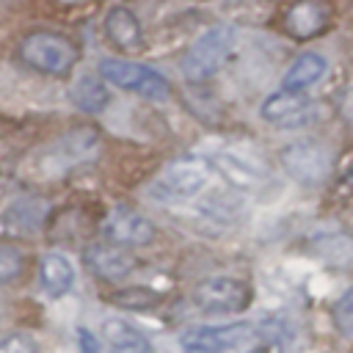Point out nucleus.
I'll return each instance as SVG.
<instances>
[{"label":"nucleus","mask_w":353,"mask_h":353,"mask_svg":"<svg viewBox=\"0 0 353 353\" xmlns=\"http://www.w3.org/2000/svg\"><path fill=\"white\" fill-rule=\"evenodd\" d=\"M99 74L105 83L121 88V91H130V94H138L143 99H152V102H163L171 97V83L152 66L146 63H138V61H127V58H105L99 63Z\"/></svg>","instance_id":"obj_4"},{"label":"nucleus","mask_w":353,"mask_h":353,"mask_svg":"<svg viewBox=\"0 0 353 353\" xmlns=\"http://www.w3.org/2000/svg\"><path fill=\"white\" fill-rule=\"evenodd\" d=\"M105 345L108 353H152L149 339L121 317H110L105 323Z\"/></svg>","instance_id":"obj_17"},{"label":"nucleus","mask_w":353,"mask_h":353,"mask_svg":"<svg viewBox=\"0 0 353 353\" xmlns=\"http://www.w3.org/2000/svg\"><path fill=\"white\" fill-rule=\"evenodd\" d=\"M262 119L268 124H276V127H298V124H306L314 113L312 108V99L306 94H298V91H276L270 94L262 108H259Z\"/></svg>","instance_id":"obj_10"},{"label":"nucleus","mask_w":353,"mask_h":353,"mask_svg":"<svg viewBox=\"0 0 353 353\" xmlns=\"http://www.w3.org/2000/svg\"><path fill=\"white\" fill-rule=\"evenodd\" d=\"M102 232L110 243L116 245H146L154 240V226L149 218H143L141 212L130 210V207H116L108 212Z\"/></svg>","instance_id":"obj_9"},{"label":"nucleus","mask_w":353,"mask_h":353,"mask_svg":"<svg viewBox=\"0 0 353 353\" xmlns=\"http://www.w3.org/2000/svg\"><path fill=\"white\" fill-rule=\"evenodd\" d=\"M61 3H80V0H61Z\"/></svg>","instance_id":"obj_26"},{"label":"nucleus","mask_w":353,"mask_h":353,"mask_svg":"<svg viewBox=\"0 0 353 353\" xmlns=\"http://www.w3.org/2000/svg\"><path fill=\"white\" fill-rule=\"evenodd\" d=\"M72 99H74V105H77L80 110H85V113H102V110L108 108V102H110V91H108V85H105L99 77L83 74V77H77L74 85H72Z\"/></svg>","instance_id":"obj_19"},{"label":"nucleus","mask_w":353,"mask_h":353,"mask_svg":"<svg viewBox=\"0 0 353 353\" xmlns=\"http://www.w3.org/2000/svg\"><path fill=\"white\" fill-rule=\"evenodd\" d=\"M77 339H80V350H83V353H99L97 339H94V334H91V331L80 328V331H77Z\"/></svg>","instance_id":"obj_25"},{"label":"nucleus","mask_w":353,"mask_h":353,"mask_svg":"<svg viewBox=\"0 0 353 353\" xmlns=\"http://www.w3.org/2000/svg\"><path fill=\"white\" fill-rule=\"evenodd\" d=\"M215 165L221 168V174L226 179H232L240 188H251V185H259L265 179V168L256 163V157H248L243 152H232V149L218 152Z\"/></svg>","instance_id":"obj_16"},{"label":"nucleus","mask_w":353,"mask_h":353,"mask_svg":"<svg viewBox=\"0 0 353 353\" xmlns=\"http://www.w3.org/2000/svg\"><path fill=\"white\" fill-rule=\"evenodd\" d=\"M22 270V254L14 245H0V284L17 279Z\"/></svg>","instance_id":"obj_22"},{"label":"nucleus","mask_w":353,"mask_h":353,"mask_svg":"<svg viewBox=\"0 0 353 353\" xmlns=\"http://www.w3.org/2000/svg\"><path fill=\"white\" fill-rule=\"evenodd\" d=\"M281 165L295 182L320 185L331 174V154L323 143L312 138H301L281 149Z\"/></svg>","instance_id":"obj_7"},{"label":"nucleus","mask_w":353,"mask_h":353,"mask_svg":"<svg viewBox=\"0 0 353 353\" xmlns=\"http://www.w3.org/2000/svg\"><path fill=\"white\" fill-rule=\"evenodd\" d=\"M77 270L63 251H47L39 259V287L47 298H63L74 287Z\"/></svg>","instance_id":"obj_12"},{"label":"nucleus","mask_w":353,"mask_h":353,"mask_svg":"<svg viewBox=\"0 0 353 353\" xmlns=\"http://www.w3.org/2000/svg\"><path fill=\"white\" fill-rule=\"evenodd\" d=\"M245 353H284V342L281 339H259L251 350H245Z\"/></svg>","instance_id":"obj_24"},{"label":"nucleus","mask_w":353,"mask_h":353,"mask_svg":"<svg viewBox=\"0 0 353 353\" xmlns=\"http://www.w3.org/2000/svg\"><path fill=\"white\" fill-rule=\"evenodd\" d=\"M331 22V3L328 0H298L284 17V30L292 39H314Z\"/></svg>","instance_id":"obj_11"},{"label":"nucleus","mask_w":353,"mask_h":353,"mask_svg":"<svg viewBox=\"0 0 353 353\" xmlns=\"http://www.w3.org/2000/svg\"><path fill=\"white\" fill-rule=\"evenodd\" d=\"M234 47V28L221 22L207 28L204 33H199L193 39V44L188 47V52L182 55V72L188 80L201 83L210 80L212 74L221 72V66L226 63L229 52Z\"/></svg>","instance_id":"obj_2"},{"label":"nucleus","mask_w":353,"mask_h":353,"mask_svg":"<svg viewBox=\"0 0 353 353\" xmlns=\"http://www.w3.org/2000/svg\"><path fill=\"white\" fill-rule=\"evenodd\" d=\"M262 339L254 323H221V325H193L179 334V347L185 353H237L251 350Z\"/></svg>","instance_id":"obj_1"},{"label":"nucleus","mask_w":353,"mask_h":353,"mask_svg":"<svg viewBox=\"0 0 353 353\" xmlns=\"http://www.w3.org/2000/svg\"><path fill=\"white\" fill-rule=\"evenodd\" d=\"M314 254L334 265V268H350L353 265V237L350 234H342V232H323L314 237L312 243Z\"/></svg>","instance_id":"obj_18"},{"label":"nucleus","mask_w":353,"mask_h":353,"mask_svg":"<svg viewBox=\"0 0 353 353\" xmlns=\"http://www.w3.org/2000/svg\"><path fill=\"white\" fill-rule=\"evenodd\" d=\"M210 185V163L204 157H179L168 163L157 179L160 199H193Z\"/></svg>","instance_id":"obj_8"},{"label":"nucleus","mask_w":353,"mask_h":353,"mask_svg":"<svg viewBox=\"0 0 353 353\" xmlns=\"http://www.w3.org/2000/svg\"><path fill=\"white\" fill-rule=\"evenodd\" d=\"M44 215H47V204L28 196V199H19L14 201L8 210H6V223L14 226V229H22V232H33L44 223Z\"/></svg>","instance_id":"obj_20"},{"label":"nucleus","mask_w":353,"mask_h":353,"mask_svg":"<svg viewBox=\"0 0 353 353\" xmlns=\"http://www.w3.org/2000/svg\"><path fill=\"white\" fill-rule=\"evenodd\" d=\"M99 152V135L91 127H77L39 152V171L41 176H63L72 168L94 160Z\"/></svg>","instance_id":"obj_3"},{"label":"nucleus","mask_w":353,"mask_h":353,"mask_svg":"<svg viewBox=\"0 0 353 353\" xmlns=\"http://www.w3.org/2000/svg\"><path fill=\"white\" fill-rule=\"evenodd\" d=\"M334 323L342 336L353 339V287L334 303Z\"/></svg>","instance_id":"obj_21"},{"label":"nucleus","mask_w":353,"mask_h":353,"mask_svg":"<svg viewBox=\"0 0 353 353\" xmlns=\"http://www.w3.org/2000/svg\"><path fill=\"white\" fill-rule=\"evenodd\" d=\"M105 36L119 47V50H138L143 44V28L138 22V17L127 8V6H113L105 14Z\"/></svg>","instance_id":"obj_14"},{"label":"nucleus","mask_w":353,"mask_h":353,"mask_svg":"<svg viewBox=\"0 0 353 353\" xmlns=\"http://www.w3.org/2000/svg\"><path fill=\"white\" fill-rule=\"evenodd\" d=\"M88 268L102 279H124L135 268V256L116 243H94L85 248Z\"/></svg>","instance_id":"obj_13"},{"label":"nucleus","mask_w":353,"mask_h":353,"mask_svg":"<svg viewBox=\"0 0 353 353\" xmlns=\"http://www.w3.org/2000/svg\"><path fill=\"white\" fill-rule=\"evenodd\" d=\"M0 353H36V347H33V342L28 336L14 334V336L0 342Z\"/></svg>","instance_id":"obj_23"},{"label":"nucleus","mask_w":353,"mask_h":353,"mask_svg":"<svg viewBox=\"0 0 353 353\" xmlns=\"http://www.w3.org/2000/svg\"><path fill=\"white\" fill-rule=\"evenodd\" d=\"M325 74H328V61H325V55L309 50V52H301V55L290 63V69L284 72L281 88H284V91H298V94H303L306 88L317 85Z\"/></svg>","instance_id":"obj_15"},{"label":"nucleus","mask_w":353,"mask_h":353,"mask_svg":"<svg viewBox=\"0 0 353 353\" xmlns=\"http://www.w3.org/2000/svg\"><path fill=\"white\" fill-rule=\"evenodd\" d=\"M19 55L30 69H36L41 74H52V77L66 74L77 63V47L66 36L50 33V30H39V33L25 36Z\"/></svg>","instance_id":"obj_5"},{"label":"nucleus","mask_w":353,"mask_h":353,"mask_svg":"<svg viewBox=\"0 0 353 353\" xmlns=\"http://www.w3.org/2000/svg\"><path fill=\"white\" fill-rule=\"evenodd\" d=\"M193 303L199 312H207V314L243 312L251 303V287L237 276H210L196 284Z\"/></svg>","instance_id":"obj_6"}]
</instances>
